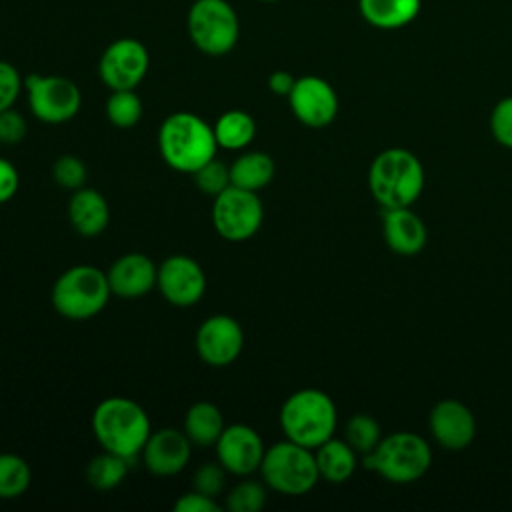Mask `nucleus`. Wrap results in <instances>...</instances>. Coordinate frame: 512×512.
I'll return each mask as SVG.
<instances>
[{
    "label": "nucleus",
    "mask_w": 512,
    "mask_h": 512,
    "mask_svg": "<svg viewBox=\"0 0 512 512\" xmlns=\"http://www.w3.org/2000/svg\"><path fill=\"white\" fill-rule=\"evenodd\" d=\"M188 34L202 54L224 56L238 42V14L226 0H196L188 10Z\"/></svg>",
    "instance_id": "8"
},
{
    "label": "nucleus",
    "mask_w": 512,
    "mask_h": 512,
    "mask_svg": "<svg viewBox=\"0 0 512 512\" xmlns=\"http://www.w3.org/2000/svg\"><path fill=\"white\" fill-rule=\"evenodd\" d=\"M226 476H228V472L224 470V466L218 460L216 462H204L202 466H198L194 470L192 488L210 496V498H218L224 492Z\"/></svg>",
    "instance_id": "33"
},
{
    "label": "nucleus",
    "mask_w": 512,
    "mask_h": 512,
    "mask_svg": "<svg viewBox=\"0 0 512 512\" xmlns=\"http://www.w3.org/2000/svg\"><path fill=\"white\" fill-rule=\"evenodd\" d=\"M130 460L114 452L102 450L86 466V480L96 490H112L120 486L128 474Z\"/></svg>",
    "instance_id": "26"
},
{
    "label": "nucleus",
    "mask_w": 512,
    "mask_h": 512,
    "mask_svg": "<svg viewBox=\"0 0 512 512\" xmlns=\"http://www.w3.org/2000/svg\"><path fill=\"white\" fill-rule=\"evenodd\" d=\"M424 182L420 158L406 148L382 150L368 168V190L384 210L412 206L420 198Z\"/></svg>",
    "instance_id": "3"
},
{
    "label": "nucleus",
    "mask_w": 512,
    "mask_h": 512,
    "mask_svg": "<svg viewBox=\"0 0 512 512\" xmlns=\"http://www.w3.org/2000/svg\"><path fill=\"white\" fill-rule=\"evenodd\" d=\"M278 422L284 438L314 450L334 436L338 410L324 390L300 388L282 402Z\"/></svg>",
    "instance_id": "4"
},
{
    "label": "nucleus",
    "mask_w": 512,
    "mask_h": 512,
    "mask_svg": "<svg viewBox=\"0 0 512 512\" xmlns=\"http://www.w3.org/2000/svg\"><path fill=\"white\" fill-rule=\"evenodd\" d=\"M266 504V484L258 480H240L224 496V510L258 512Z\"/></svg>",
    "instance_id": "30"
},
{
    "label": "nucleus",
    "mask_w": 512,
    "mask_h": 512,
    "mask_svg": "<svg viewBox=\"0 0 512 512\" xmlns=\"http://www.w3.org/2000/svg\"><path fill=\"white\" fill-rule=\"evenodd\" d=\"M422 0H358L360 16L378 30H398L420 14Z\"/></svg>",
    "instance_id": "22"
},
{
    "label": "nucleus",
    "mask_w": 512,
    "mask_h": 512,
    "mask_svg": "<svg viewBox=\"0 0 512 512\" xmlns=\"http://www.w3.org/2000/svg\"><path fill=\"white\" fill-rule=\"evenodd\" d=\"M288 104L294 118L308 128H326L338 114V94L332 84L320 76L308 74L294 82L288 94Z\"/></svg>",
    "instance_id": "14"
},
{
    "label": "nucleus",
    "mask_w": 512,
    "mask_h": 512,
    "mask_svg": "<svg viewBox=\"0 0 512 512\" xmlns=\"http://www.w3.org/2000/svg\"><path fill=\"white\" fill-rule=\"evenodd\" d=\"M156 290L176 308L198 304L206 292V274L202 266L186 254H172L158 264Z\"/></svg>",
    "instance_id": "12"
},
{
    "label": "nucleus",
    "mask_w": 512,
    "mask_h": 512,
    "mask_svg": "<svg viewBox=\"0 0 512 512\" xmlns=\"http://www.w3.org/2000/svg\"><path fill=\"white\" fill-rule=\"evenodd\" d=\"M488 124L492 138L500 146L512 150V96H504L494 104Z\"/></svg>",
    "instance_id": "34"
},
{
    "label": "nucleus",
    "mask_w": 512,
    "mask_h": 512,
    "mask_svg": "<svg viewBox=\"0 0 512 512\" xmlns=\"http://www.w3.org/2000/svg\"><path fill=\"white\" fill-rule=\"evenodd\" d=\"M142 112L144 106L136 90H110L106 100V118L112 126L128 130L140 122Z\"/></svg>",
    "instance_id": "28"
},
{
    "label": "nucleus",
    "mask_w": 512,
    "mask_h": 512,
    "mask_svg": "<svg viewBox=\"0 0 512 512\" xmlns=\"http://www.w3.org/2000/svg\"><path fill=\"white\" fill-rule=\"evenodd\" d=\"M192 180L202 194L214 198L232 184L230 182V166L212 158L210 162H206L192 174Z\"/></svg>",
    "instance_id": "31"
},
{
    "label": "nucleus",
    "mask_w": 512,
    "mask_h": 512,
    "mask_svg": "<svg viewBox=\"0 0 512 512\" xmlns=\"http://www.w3.org/2000/svg\"><path fill=\"white\" fill-rule=\"evenodd\" d=\"M68 220L80 236L94 238L102 234L110 222V208L106 198L90 186L74 190L68 200Z\"/></svg>",
    "instance_id": "20"
},
{
    "label": "nucleus",
    "mask_w": 512,
    "mask_h": 512,
    "mask_svg": "<svg viewBox=\"0 0 512 512\" xmlns=\"http://www.w3.org/2000/svg\"><path fill=\"white\" fill-rule=\"evenodd\" d=\"M24 88V78L18 68L6 60H0V112L12 108Z\"/></svg>",
    "instance_id": "35"
},
{
    "label": "nucleus",
    "mask_w": 512,
    "mask_h": 512,
    "mask_svg": "<svg viewBox=\"0 0 512 512\" xmlns=\"http://www.w3.org/2000/svg\"><path fill=\"white\" fill-rule=\"evenodd\" d=\"M428 430L440 448L460 452L476 438V418L464 402L444 398L432 406L428 414Z\"/></svg>",
    "instance_id": "16"
},
{
    "label": "nucleus",
    "mask_w": 512,
    "mask_h": 512,
    "mask_svg": "<svg viewBox=\"0 0 512 512\" xmlns=\"http://www.w3.org/2000/svg\"><path fill=\"white\" fill-rule=\"evenodd\" d=\"M212 226L228 242L250 240L264 222V204L258 192L228 186L212 198Z\"/></svg>",
    "instance_id": "9"
},
{
    "label": "nucleus",
    "mask_w": 512,
    "mask_h": 512,
    "mask_svg": "<svg viewBox=\"0 0 512 512\" xmlns=\"http://www.w3.org/2000/svg\"><path fill=\"white\" fill-rule=\"evenodd\" d=\"M20 188V174L16 166L0 156V204L10 202Z\"/></svg>",
    "instance_id": "38"
},
{
    "label": "nucleus",
    "mask_w": 512,
    "mask_h": 512,
    "mask_svg": "<svg viewBox=\"0 0 512 512\" xmlns=\"http://www.w3.org/2000/svg\"><path fill=\"white\" fill-rule=\"evenodd\" d=\"M382 236L398 256H416L424 250L428 230L424 220L410 208H390L382 214Z\"/></svg>",
    "instance_id": "19"
},
{
    "label": "nucleus",
    "mask_w": 512,
    "mask_h": 512,
    "mask_svg": "<svg viewBox=\"0 0 512 512\" xmlns=\"http://www.w3.org/2000/svg\"><path fill=\"white\" fill-rule=\"evenodd\" d=\"M216 144L222 150L240 152L250 146L256 136V122L246 110H226L212 124Z\"/></svg>",
    "instance_id": "25"
},
{
    "label": "nucleus",
    "mask_w": 512,
    "mask_h": 512,
    "mask_svg": "<svg viewBox=\"0 0 512 512\" xmlns=\"http://www.w3.org/2000/svg\"><path fill=\"white\" fill-rule=\"evenodd\" d=\"M158 266L142 252H128L116 258L106 270L112 296L140 298L156 288Z\"/></svg>",
    "instance_id": "18"
},
{
    "label": "nucleus",
    "mask_w": 512,
    "mask_h": 512,
    "mask_svg": "<svg viewBox=\"0 0 512 512\" xmlns=\"http://www.w3.org/2000/svg\"><path fill=\"white\" fill-rule=\"evenodd\" d=\"M294 82H296V78L286 70H276L268 76V88L276 96H286L288 98V94L294 88Z\"/></svg>",
    "instance_id": "39"
},
{
    "label": "nucleus",
    "mask_w": 512,
    "mask_h": 512,
    "mask_svg": "<svg viewBox=\"0 0 512 512\" xmlns=\"http://www.w3.org/2000/svg\"><path fill=\"white\" fill-rule=\"evenodd\" d=\"M382 428L378 420L370 414H354L344 426V440L356 450L362 458L370 454L382 440Z\"/></svg>",
    "instance_id": "29"
},
{
    "label": "nucleus",
    "mask_w": 512,
    "mask_h": 512,
    "mask_svg": "<svg viewBox=\"0 0 512 512\" xmlns=\"http://www.w3.org/2000/svg\"><path fill=\"white\" fill-rule=\"evenodd\" d=\"M32 482L28 462L14 452H0V500H16L26 494Z\"/></svg>",
    "instance_id": "27"
},
{
    "label": "nucleus",
    "mask_w": 512,
    "mask_h": 512,
    "mask_svg": "<svg viewBox=\"0 0 512 512\" xmlns=\"http://www.w3.org/2000/svg\"><path fill=\"white\" fill-rule=\"evenodd\" d=\"M148 68V50L136 38L110 42L98 60V76L110 90H136L148 74Z\"/></svg>",
    "instance_id": "11"
},
{
    "label": "nucleus",
    "mask_w": 512,
    "mask_h": 512,
    "mask_svg": "<svg viewBox=\"0 0 512 512\" xmlns=\"http://www.w3.org/2000/svg\"><path fill=\"white\" fill-rule=\"evenodd\" d=\"M24 88L32 116L44 124H64L72 120L82 106L80 88L66 76L28 74Z\"/></svg>",
    "instance_id": "10"
},
{
    "label": "nucleus",
    "mask_w": 512,
    "mask_h": 512,
    "mask_svg": "<svg viewBox=\"0 0 512 512\" xmlns=\"http://www.w3.org/2000/svg\"><path fill=\"white\" fill-rule=\"evenodd\" d=\"M158 152L166 166L192 176L216 158L218 144L212 124L186 110L168 114L158 128Z\"/></svg>",
    "instance_id": "1"
},
{
    "label": "nucleus",
    "mask_w": 512,
    "mask_h": 512,
    "mask_svg": "<svg viewBox=\"0 0 512 512\" xmlns=\"http://www.w3.org/2000/svg\"><path fill=\"white\" fill-rule=\"evenodd\" d=\"M224 416L220 408L208 400L194 402L184 416V434L198 448H210L216 444L224 430Z\"/></svg>",
    "instance_id": "24"
},
{
    "label": "nucleus",
    "mask_w": 512,
    "mask_h": 512,
    "mask_svg": "<svg viewBox=\"0 0 512 512\" xmlns=\"http://www.w3.org/2000/svg\"><path fill=\"white\" fill-rule=\"evenodd\" d=\"M174 512H220L224 506L216 502V498H210L198 490H188L180 494L174 502Z\"/></svg>",
    "instance_id": "37"
},
{
    "label": "nucleus",
    "mask_w": 512,
    "mask_h": 512,
    "mask_svg": "<svg viewBox=\"0 0 512 512\" xmlns=\"http://www.w3.org/2000/svg\"><path fill=\"white\" fill-rule=\"evenodd\" d=\"M112 296L108 276L92 264H76L66 268L52 284L50 302L54 310L74 322L98 316Z\"/></svg>",
    "instance_id": "6"
},
{
    "label": "nucleus",
    "mask_w": 512,
    "mask_h": 512,
    "mask_svg": "<svg viewBox=\"0 0 512 512\" xmlns=\"http://www.w3.org/2000/svg\"><path fill=\"white\" fill-rule=\"evenodd\" d=\"M262 2H278V0H262Z\"/></svg>",
    "instance_id": "40"
},
{
    "label": "nucleus",
    "mask_w": 512,
    "mask_h": 512,
    "mask_svg": "<svg viewBox=\"0 0 512 512\" xmlns=\"http://www.w3.org/2000/svg\"><path fill=\"white\" fill-rule=\"evenodd\" d=\"M362 466L392 484H412L430 470L432 448L416 432H390L370 454L362 456Z\"/></svg>",
    "instance_id": "5"
},
{
    "label": "nucleus",
    "mask_w": 512,
    "mask_h": 512,
    "mask_svg": "<svg viewBox=\"0 0 512 512\" xmlns=\"http://www.w3.org/2000/svg\"><path fill=\"white\" fill-rule=\"evenodd\" d=\"M258 472L270 490L284 496H304L320 480L314 450L288 438L266 446Z\"/></svg>",
    "instance_id": "7"
},
{
    "label": "nucleus",
    "mask_w": 512,
    "mask_h": 512,
    "mask_svg": "<svg viewBox=\"0 0 512 512\" xmlns=\"http://www.w3.org/2000/svg\"><path fill=\"white\" fill-rule=\"evenodd\" d=\"M192 456V442L184 434V430L176 428H160L152 430L142 452L144 468L160 478L180 474Z\"/></svg>",
    "instance_id": "17"
},
{
    "label": "nucleus",
    "mask_w": 512,
    "mask_h": 512,
    "mask_svg": "<svg viewBox=\"0 0 512 512\" xmlns=\"http://www.w3.org/2000/svg\"><path fill=\"white\" fill-rule=\"evenodd\" d=\"M276 174L274 158L262 150H244L230 164L232 186L258 192L266 188Z\"/></svg>",
    "instance_id": "23"
},
{
    "label": "nucleus",
    "mask_w": 512,
    "mask_h": 512,
    "mask_svg": "<svg viewBox=\"0 0 512 512\" xmlns=\"http://www.w3.org/2000/svg\"><path fill=\"white\" fill-rule=\"evenodd\" d=\"M92 432L102 450L128 460L140 456L150 432V416L132 398L108 396L92 412Z\"/></svg>",
    "instance_id": "2"
},
{
    "label": "nucleus",
    "mask_w": 512,
    "mask_h": 512,
    "mask_svg": "<svg viewBox=\"0 0 512 512\" xmlns=\"http://www.w3.org/2000/svg\"><path fill=\"white\" fill-rule=\"evenodd\" d=\"M86 176H88L86 164L82 162V158L74 154H62L52 164V178L64 190L74 192L86 186Z\"/></svg>",
    "instance_id": "32"
},
{
    "label": "nucleus",
    "mask_w": 512,
    "mask_h": 512,
    "mask_svg": "<svg viewBox=\"0 0 512 512\" xmlns=\"http://www.w3.org/2000/svg\"><path fill=\"white\" fill-rule=\"evenodd\" d=\"M28 124L26 118L12 106L0 112V144L16 146L26 138Z\"/></svg>",
    "instance_id": "36"
},
{
    "label": "nucleus",
    "mask_w": 512,
    "mask_h": 512,
    "mask_svg": "<svg viewBox=\"0 0 512 512\" xmlns=\"http://www.w3.org/2000/svg\"><path fill=\"white\" fill-rule=\"evenodd\" d=\"M194 348L204 364L214 368L230 366L244 350V330L236 318L212 314L198 326Z\"/></svg>",
    "instance_id": "13"
},
{
    "label": "nucleus",
    "mask_w": 512,
    "mask_h": 512,
    "mask_svg": "<svg viewBox=\"0 0 512 512\" xmlns=\"http://www.w3.org/2000/svg\"><path fill=\"white\" fill-rule=\"evenodd\" d=\"M216 460L232 476L246 478L258 472L266 446L262 436L248 424H230L224 426L220 438L214 444Z\"/></svg>",
    "instance_id": "15"
},
{
    "label": "nucleus",
    "mask_w": 512,
    "mask_h": 512,
    "mask_svg": "<svg viewBox=\"0 0 512 512\" xmlns=\"http://www.w3.org/2000/svg\"><path fill=\"white\" fill-rule=\"evenodd\" d=\"M314 458L320 478L330 484L350 480L358 468V454L344 438H328L314 448Z\"/></svg>",
    "instance_id": "21"
}]
</instances>
